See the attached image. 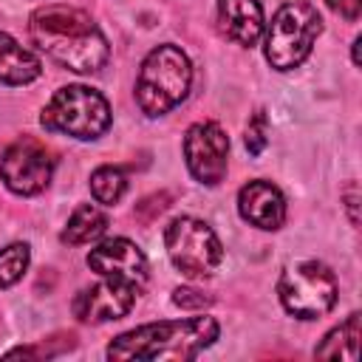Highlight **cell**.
<instances>
[{"instance_id": "7", "label": "cell", "mask_w": 362, "mask_h": 362, "mask_svg": "<svg viewBox=\"0 0 362 362\" xmlns=\"http://www.w3.org/2000/svg\"><path fill=\"white\" fill-rule=\"evenodd\" d=\"M164 246H167L170 263L181 274L195 277V280L212 277L223 260V246L218 235L212 232V226L192 215H181L167 223Z\"/></svg>"}, {"instance_id": "22", "label": "cell", "mask_w": 362, "mask_h": 362, "mask_svg": "<svg viewBox=\"0 0 362 362\" xmlns=\"http://www.w3.org/2000/svg\"><path fill=\"white\" fill-rule=\"evenodd\" d=\"M337 14H342L345 20H356L362 11V0H325Z\"/></svg>"}, {"instance_id": "2", "label": "cell", "mask_w": 362, "mask_h": 362, "mask_svg": "<svg viewBox=\"0 0 362 362\" xmlns=\"http://www.w3.org/2000/svg\"><path fill=\"white\" fill-rule=\"evenodd\" d=\"M215 317H187L147 322L119 334L107 345V359H144V362H184L195 359L218 339Z\"/></svg>"}, {"instance_id": "20", "label": "cell", "mask_w": 362, "mask_h": 362, "mask_svg": "<svg viewBox=\"0 0 362 362\" xmlns=\"http://www.w3.org/2000/svg\"><path fill=\"white\" fill-rule=\"evenodd\" d=\"M173 303L181 305V308H204V305L212 303V297H206L204 291H198L192 286H181V288L173 291Z\"/></svg>"}, {"instance_id": "17", "label": "cell", "mask_w": 362, "mask_h": 362, "mask_svg": "<svg viewBox=\"0 0 362 362\" xmlns=\"http://www.w3.org/2000/svg\"><path fill=\"white\" fill-rule=\"evenodd\" d=\"M127 189V178L119 167H99L90 175V192L99 204H119V198Z\"/></svg>"}, {"instance_id": "3", "label": "cell", "mask_w": 362, "mask_h": 362, "mask_svg": "<svg viewBox=\"0 0 362 362\" xmlns=\"http://www.w3.org/2000/svg\"><path fill=\"white\" fill-rule=\"evenodd\" d=\"M192 65L187 54L175 45L153 48L136 79V102L147 116H164L189 93Z\"/></svg>"}, {"instance_id": "14", "label": "cell", "mask_w": 362, "mask_h": 362, "mask_svg": "<svg viewBox=\"0 0 362 362\" xmlns=\"http://www.w3.org/2000/svg\"><path fill=\"white\" fill-rule=\"evenodd\" d=\"M42 74L40 57L23 48L11 34L0 31V82L6 85H28Z\"/></svg>"}, {"instance_id": "24", "label": "cell", "mask_w": 362, "mask_h": 362, "mask_svg": "<svg viewBox=\"0 0 362 362\" xmlns=\"http://www.w3.org/2000/svg\"><path fill=\"white\" fill-rule=\"evenodd\" d=\"M354 65H359V37L354 40Z\"/></svg>"}, {"instance_id": "16", "label": "cell", "mask_w": 362, "mask_h": 362, "mask_svg": "<svg viewBox=\"0 0 362 362\" xmlns=\"http://www.w3.org/2000/svg\"><path fill=\"white\" fill-rule=\"evenodd\" d=\"M314 356L356 362V356H359V314H351L342 325L328 331L325 339L320 342V348L314 351Z\"/></svg>"}, {"instance_id": "1", "label": "cell", "mask_w": 362, "mask_h": 362, "mask_svg": "<svg viewBox=\"0 0 362 362\" xmlns=\"http://www.w3.org/2000/svg\"><path fill=\"white\" fill-rule=\"evenodd\" d=\"M28 34L37 48H42L51 59L76 74L99 71L110 57L107 40L93 17L74 6H40L28 20Z\"/></svg>"}, {"instance_id": "18", "label": "cell", "mask_w": 362, "mask_h": 362, "mask_svg": "<svg viewBox=\"0 0 362 362\" xmlns=\"http://www.w3.org/2000/svg\"><path fill=\"white\" fill-rule=\"evenodd\" d=\"M28 260H31V252L25 243H11V246L0 249V288L14 286L25 274Z\"/></svg>"}, {"instance_id": "4", "label": "cell", "mask_w": 362, "mask_h": 362, "mask_svg": "<svg viewBox=\"0 0 362 362\" xmlns=\"http://www.w3.org/2000/svg\"><path fill=\"white\" fill-rule=\"evenodd\" d=\"M107 99L88 85H65L45 105L40 122L51 133H65L79 141H93L110 127Z\"/></svg>"}, {"instance_id": "23", "label": "cell", "mask_w": 362, "mask_h": 362, "mask_svg": "<svg viewBox=\"0 0 362 362\" xmlns=\"http://www.w3.org/2000/svg\"><path fill=\"white\" fill-rule=\"evenodd\" d=\"M348 212H351V223H356L359 221V215H356V184L348 187Z\"/></svg>"}, {"instance_id": "9", "label": "cell", "mask_w": 362, "mask_h": 362, "mask_svg": "<svg viewBox=\"0 0 362 362\" xmlns=\"http://www.w3.org/2000/svg\"><path fill=\"white\" fill-rule=\"evenodd\" d=\"M229 139L218 122H195L184 136V158L187 170L195 181L215 187L226 175Z\"/></svg>"}, {"instance_id": "6", "label": "cell", "mask_w": 362, "mask_h": 362, "mask_svg": "<svg viewBox=\"0 0 362 362\" xmlns=\"http://www.w3.org/2000/svg\"><path fill=\"white\" fill-rule=\"evenodd\" d=\"M280 303L297 320H317L337 303V277L320 260H297L283 269L277 283Z\"/></svg>"}, {"instance_id": "11", "label": "cell", "mask_w": 362, "mask_h": 362, "mask_svg": "<svg viewBox=\"0 0 362 362\" xmlns=\"http://www.w3.org/2000/svg\"><path fill=\"white\" fill-rule=\"evenodd\" d=\"M139 297V288L122 280H107L102 277L96 286L82 288L74 297V314L82 322H110V320H122L133 303Z\"/></svg>"}, {"instance_id": "10", "label": "cell", "mask_w": 362, "mask_h": 362, "mask_svg": "<svg viewBox=\"0 0 362 362\" xmlns=\"http://www.w3.org/2000/svg\"><path fill=\"white\" fill-rule=\"evenodd\" d=\"M88 266L99 277L130 283L139 291L147 283V272H150L144 252L127 238H110V240L99 243L96 249H90L88 252Z\"/></svg>"}, {"instance_id": "8", "label": "cell", "mask_w": 362, "mask_h": 362, "mask_svg": "<svg viewBox=\"0 0 362 362\" xmlns=\"http://www.w3.org/2000/svg\"><path fill=\"white\" fill-rule=\"evenodd\" d=\"M54 158L45 144L31 136L11 141L0 156V178L14 195H37L51 184Z\"/></svg>"}, {"instance_id": "12", "label": "cell", "mask_w": 362, "mask_h": 362, "mask_svg": "<svg viewBox=\"0 0 362 362\" xmlns=\"http://www.w3.org/2000/svg\"><path fill=\"white\" fill-rule=\"evenodd\" d=\"M238 212L257 229H280L286 221V198L269 181H249L238 192Z\"/></svg>"}, {"instance_id": "19", "label": "cell", "mask_w": 362, "mask_h": 362, "mask_svg": "<svg viewBox=\"0 0 362 362\" xmlns=\"http://www.w3.org/2000/svg\"><path fill=\"white\" fill-rule=\"evenodd\" d=\"M243 141H246V150L252 153V156H260L263 153V147H266V110H255V116L249 119V124H246V136H243Z\"/></svg>"}, {"instance_id": "5", "label": "cell", "mask_w": 362, "mask_h": 362, "mask_svg": "<svg viewBox=\"0 0 362 362\" xmlns=\"http://www.w3.org/2000/svg\"><path fill=\"white\" fill-rule=\"evenodd\" d=\"M322 31V17L320 11L305 3V0H288L283 3L272 25L266 31V59L277 71H291L297 68L308 54L314 40Z\"/></svg>"}, {"instance_id": "21", "label": "cell", "mask_w": 362, "mask_h": 362, "mask_svg": "<svg viewBox=\"0 0 362 362\" xmlns=\"http://www.w3.org/2000/svg\"><path fill=\"white\" fill-rule=\"evenodd\" d=\"M167 195L161 192V195H150V198H144L139 206H136V215L139 218H144V221H153L156 218V212H164L167 209Z\"/></svg>"}, {"instance_id": "15", "label": "cell", "mask_w": 362, "mask_h": 362, "mask_svg": "<svg viewBox=\"0 0 362 362\" xmlns=\"http://www.w3.org/2000/svg\"><path fill=\"white\" fill-rule=\"evenodd\" d=\"M105 229H107V215L96 204H79L71 212V218H68V223H65L59 238L68 246H82V243L99 240L105 235Z\"/></svg>"}, {"instance_id": "13", "label": "cell", "mask_w": 362, "mask_h": 362, "mask_svg": "<svg viewBox=\"0 0 362 362\" xmlns=\"http://www.w3.org/2000/svg\"><path fill=\"white\" fill-rule=\"evenodd\" d=\"M218 23L232 42L252 48L263 34V8L257 0H221Z\"/></svg>"}]
</instances>
